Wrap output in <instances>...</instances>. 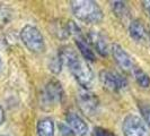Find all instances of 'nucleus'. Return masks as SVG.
<instances>
[{
  "instance_id": "1",
  "label": "nucleus",
  "mask_w": 150,
  "mask_h": 136,
  "mask_svg": "<svg viewBox=\"0 0 150 136\" xmlns=\"http://www.w3.org/2000/svg\"><path fill=\"white\" fill-rule=\"evenodd\" d=\"M59 56L70 69L71 74L75 76L77 82L83 86L85 90H88L91 87L94 82V73L87 64V61L83 60L78 53L71 47H62L59 52Z\"/></svg>"
},
{
  "instance_id": "2",
  "label": "nucleus",
  "mask_w": 150,
  "mask_h": 136,
  "mask_svg": "<svg viewBox=\"0 0 150 136\" xmlns=\"http://www.w3.org/2000/svg\"><path fill=\"white\" fill-rule=\"evenodd\" d=\"M70 4L74 15L81 22L87 24H97L103 19V11L95 1L74 0Z\"/></svg>"
},
{
  "instance_id": "3",
  "label": "nucleus",
  "mask_w": 150,
  "mask_h": 136,
  "mask_svg": "<svg viewBox=\"0 0 150 136\" xmlns=\"http://www.w3.org/2000/svg\"><path fill=\"white\" fill-rule=\"evenodd\" d=\"M21 40L25 47L34 53H41L45 50V42L42 33L33 25H25L21 31Z\"/></svg>"
},
{
  "instance_id": "4",
  "label": "nucleus",
  "mask_w": 150,
  "mask_h": 136,
  "mask_svg": "<svg viewBox=\"0 0 150 136\" xmlns=\"http://www.w3.org/2000/svg\"><path fill=\"white\" fill-rule=\"evenodd\" d=\"M124 136H150V132L144 120L137 115H128L122 125Z\"/></svg>"
},
{
  "instance_id": "5",
  "label": "nucleus",
  "mask_w": 150,
  "mask_h": 136,
  "mask_svg": "<svg viewBox=\"0 0 150 136\" xmlns=\"http://www.w3.org/2000/svg\"><path fill=\"white\" fill-rule=\"evenodd\" d=\"M99 81L103 84L104 89H106L110 92H113V93L125 87L128 84L127 79L121 74L111 72V70H102L99 73Z\"/></svg>"
},
{
  "instance_id": "6",
  "label": "nucleus",
  "mask_w": 150,
  "mask_h": 136,
  "mask_svg": "<svg viewBox=\"0 0 150 136\" xmlns=\"http://www.w3.org/2000/svg\"><path fill=\"white\" fill-rule=\"evenodd\" d=\"M77 101H78L80 110L83 113L88 116H93L97 111L98 99L94 93L89 92L88 90L80 91L77 95Z\"/></svg>"
},
{
  "instance_id": "7",
  "label": "nucleus",
  "mask_w": 150,
  "mask_h": 136,
  "mask_svg": "<svg viewBox=\"0 0 150 136\" xmlns=\"http://www.w3.org/2000/svg\"><path fill=\"white\" fill-rule=\"evenodd\" d=\"M112 54L114 60L116 61V64L120 66L123 70L125 72H133L134 69V62H133V58L129 54L121 45L119 44H113L112 45Z\"/></svg>"
},
{
  "instance_id": "8",
  "label": "nucleus",
  "mask_w": 150,
  "mask_h": 136,
  "mask_svg": "<svg viewBox=\"0 0 150 136\" xmlns=\"http://www.w3.org/2000/svg\"><path fill=\"white\" fill-rule=\"evenodd\" d=\"M44 97L49 103H61L64 97V92L60 82L57 79L49 81L45 85Z\"/></svg>"
},
{
  "instance_id": "9",
  "label": "nucleus",
  "mask_w": 150,
  "mask_h": 136,
  "mask_svg": "<svg viewBox=\"0 0 150 136\" xmlns=\"http://www.w3.org/2000/svg\"><path fill=\"white\" fill-rule=\"evenodd\" d=\"M67 124L74 134L78 136H86L88 133V126L80 116L75 112H69L67 115Z\"/></svg>"
},
{
  "instance_id": "10",
  "label": "nucleus",
  "mask_w": 150,
  "mask_h": 136,
  "mask_svg": "<svg viewBox=\"0 0 150 136\" xmlns=\"http://www.w3.org/2000/svg\"><path fill=\"white\" fill-rule=\"evenodd\" d=\"M87 40L89 42L90 47H93L102 57H107L108 54V47L106 43L105 39L98 32H90L87 35Z\"/></svg>"
},
{
  "instance_id": "11",
  "label": "nucleus",
  "mask_w": 150,
  "mask_h": 136,
  "mask_svg": "<svg viewBox=\"0 0 150 136\" xmlns=\"http://www.w3.org/2000/svg\"><path fill=\"white\" fill-rule=\"evenodd\" d=\"M129 32H130V37L138 42L143 41L147 35V31L144 29L143 24L138 19H134L131 22L130 26H129Z\"/></svg>"
},
{
  "instance_id": "12",
  "label": "nucleus",
  "mask_w": 150,
  "mask_h": 136,
  "mask_svg": "<svg viewBox=\"0 0 150 136\" xmlns=\"http://www.w3.org/2000/svg\"><path fill=\"white\" fill-rule=\"evenodd\" d=\"M38 136H54V122L51 118H43L38 122Z\"/></svg>"
},
{
  "instance_id": "13",
  "label": "nucleus",
  "mask_w": 150,
  "mask_h": 136,
  "mask_svg": "<svg viewBox=\"0 0 150 136\" xmlns=\"http://www.w3.org/2000/svg\"><path fill=\"white\" fill-rule=\"evenodd\" d=\"M111 7H112L113 13L121 19H125L129 16L130 11H129L127 2H124V1H112Z\"/></svg>"
},
{
  "instance_id": "14",
  "label": "nucleus",
  "mask_w": 150,
  "mask_h": 136,
  "mask_svg": "<svg viewBox=\"0 0 150 136\" xmlns=\"http://www.w3.org/2000/svg\"><path fill=\"white\" fill-rule=\"evenodd\" d=\"M133 74H134L137 83L139 84L141 87H144V89L149 87L150 77L148 76V74H147L144 70H142L141 68H139V67H134V69H133Z\"/></svg>"
},
{
  "instance_id": "15",
  "label": "nucleus",
  "mask_w": 150,
  "mask_h": 136,
  "mask_svg": "<svg viewBox=\"0 0 150 136\" xmlns=\"http://www.w3.org/2000/svg\"><path fill=\"white\" fill-rule=\"evenodd\" d=\"M11 19V10L5 6H0V29L6 26Z\"/></svg>"
},
{
  "instance_id": "16",
  "label": "nucleus",
  "mask_w": 150,
  "mask_h": 136,
  "mask_svg": "<svg viewBox=\"0 0 150 136\" xmlns=\"http://www.w3.org/2000/svg\"><path fill=\"white\" fill-rule=\"evenodd\" d=\"M62 59L60 58V56H59V53L57 54V56H54L52 57L50 61H49V68H50V70L54 73V74H59L61 72V67H62Z\"/></svg>"
},
{
  "instance_id": "17",
  "label": "nucleus",
  "mask_w": 150,
  "mask_h": 136,
  "mask_svg": "<svg viewBox=\"0 0 150 136\" xmlns=\"http://www.w3.org/2000/svg\"><path fill=\"white\" fill-rule=\"evenodd\" d=\"M140 110H141L144 121L148 124V126L150 127V105H142L140 107Z\"/></svg>"
},
{
  "instance_id": "18",
  "label": "nucleus",
  "mask_w": 150,
  "mask_h": 136,
  "mask_svg": "<svg viewBox=\"0 0 150 136\" xmlns=\"http://www.w3.org/2000/svg\"><path fill=\"white\" fill-rule=\"evenodd\" d=\"M93 134H94V136H115L110 130H107L105 128H102V127H95Z\"/></svg>"
},
{
  "instance_id": "19",
  "label": "nucleus",
  "mask_w": 150,
  "mask_h": 136,
  "mask_svg": "<svg viewBox=\"0 0 150 136\" xmlns=\"http://www.w3.org/2000/svg\"><path fill=\"white\" fill-rule=\"evenodd\" d=\"M59 129H60L61 134H62L63 136H74V132L69 128L68 125L59 124Z\"/></svg>"
},
{
  "instance_id": "20",
  "label": "nucleus",
  "mask_w": 150,
  "mask_h": 136,
  "mask_svg": "<svg viewBox=\"0 0 150 136\" xmlns=\"http://www.w3.org/2000/svg\"><path fill=\"white\" fill-rule=\"evenodd\" d=\"M142 5H143V8H144V10L147 11V14L149 15L150 17V0H147V1H142Z\"/></svg>"
},
{
  "instance_id": "21",
  "label": "nucleus",
  "mask_w": 150,
  "mask_h": 136,
  "mask_svg": "<svg viewBox=\"0 0 150 136\" xmlns=\"http://www.w3.org/2000/svg\"><path fill=\"white\" fill-rule=\"evenodd\" d=\"M5 121V111L2 109V107L0 106V125H2Z\"/></svg>"
},
{
  "instance_id": "22",
  "label": "nucleus",
  "mask_w": 150,
  "mask_h": 136,
  "mask_svg": "<svg viewBox=\"0 0 150 136\" xmlns=\"http://www.w3.org/2000/svg\"><path fill=\"white\" fill-rule=\"evenodd\" d=\"M2 70V60H1V57H0V72Z\"/></svg>"
},
{
  "instance_id": "23",
  "label": "nucleus",
  "mask_w": 150,
  "mask_h": 136,
  "mask_svg": "<svg viewBox=\"0 0 150 136\" xmlns=\"http://www.w3.org/2000/svg\"><path fill=\"white\" fill-rule=\"evenodd\" d=\"M149 37H150V29H149Z\"/></svg>"
},
{
  "instance_id": "24",
  "label": "nucleus",
  "mask_w": 150,
  "mask_h": 136,
  "mask_svg": "<svg viewBox=\"0 0 150 136\" xmlns=\"http://www.w3.org/2000/svg\"><path fill=\"white\" fill-rule=\"evenodd\" d=\"M0 136H6V135H0Z\"/></svg>"
}]
</instances>
